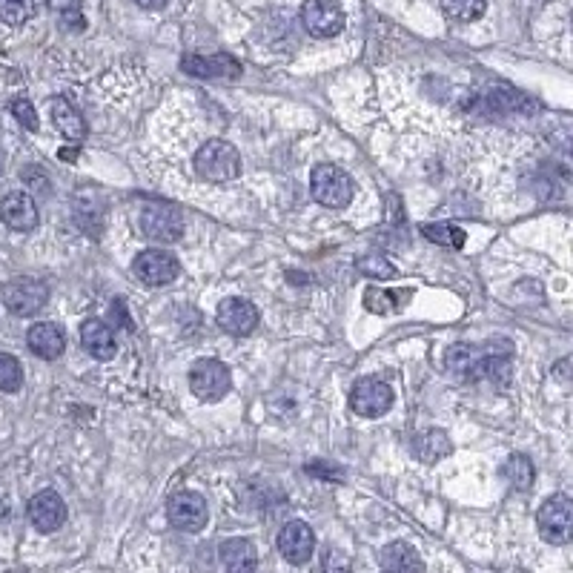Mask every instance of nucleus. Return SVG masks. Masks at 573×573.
Masks as SVG:
<instances>
[{"label": "nucleus", "instance_id": "f257e3e1", "mask_svg": "<svg viewBox=\"0 0 573 573\" xmlns=\"http://www.w3.org/2000/svg\"><path fill=\"white\" fill-rule=\"evenodd\" d=\"M510 356L513 347L510 341L493 339L485 344H453L447 350L445 367L465 382H482V379H493V382H505L510 373Z\"/></svg>", "mask_w": 573, "mask_h": 573}, {"label": "nucleus", "instance_id": "f03ea898", "mask_svg": "<svg viewBox=\"0 0 573 573\" xmlns=\"http://www.w3.org/2000/svg\"><path fill=\"white\" fill-rule=\"evenodd\" d=\"M195 172L210 184H227L241 172V155L230 141L213 138L195 152Z\"/></svg>", "mask_w": 573, "mask_h": 573}, {"label": "nucleus", "instance_id": "7ed1b4c3", "mask_svg": "<svg viewBox=\"0 0 573 573\" xmlns=\"http://www.w3.org/2000/svg\"><path fill=\"white\" fill-rule=\"evenodd\" d=\"M310 190H313V198L321 207L344 210L356 195V181L333 164H319L310 172Z\"/></svg>", "mask_w": 573, "mask_h": 573}, {"label": "nucleus", "instance_id": "20e7f679", "mask_svg": "<svg viewBox=\"0 0 573 573\" xmlns=\"http://www.w3.org/2000/svg\"><path fill=\"white\" fill-rule=\"evenodd\" d=\"M190 390L201 402H221L233 390L230 367L218 359H198L190 367Z\"/></svg>", "mask_w": 573, "mask_h": 573}, {"label": "nucleus", "instance_id": "39448f33", "mask_svg": "<svg viewBox=\"0 0 573 573\" xmlns=\"http://www.w3.org/2000/svg\"><path fill=\"white\" fill-rule=\"evenodd\" d=\"M0 296H3V304H6V310H9L12 316L29 319V316L41 313L43 307H46L49 287H46L43 281H38V278H12V281L3 284Z\"/></svg>", "mask_w": 573, "mask_h": 573}, {"label": "nucleus", "instance_id": "423d86ee", "mask_svg": "<svg viewBox=\"0 0 573 573\" xmlns=\"http://www.w3.org/2000/svg\"><path fill=\"white\" fill-rule=\"evenodd\" d=\"M536 525L545 542L551 545H568L573 536V502L568 496L556 493L551 496L536 516Z\"/></svg>", "mask_w": 573, "mask_h": 573}, {"label": "nucleus", "instance_id": "0eeeda50", "mask_svg": "<svg viewBox=\"0 0 573 573\" xmlns=\"http://www.w3.org/2000/svg\"><path fill=\"white\" fill-rule=\"evenodd\" d=\"M167 516H170L172 528L184 533H198L207 528V519H210V510L201 493H192V490H178L172 493L170 502H167Z\"/></svg>", "mask_w": 573, "mask_h": 573}, {"label": "nucleus", "instance_id": "6e6552de", "mask_svg": "<svg viewBox=\"0 0 573 573\" xmlns=\"http://www.w3.org/2000/svg\"><path fill=\"white\" fill-rule=\"evenodd\" d=\"M138 230L144 233L149 241H161V244H172L184 235V218L175 213L172 207L164 204H147L138 213Z\"/></svg>", "mask_w": 573, "mask_h": 573}, {"label": "nucleus", "instance_id": "1a4fd4ad", "mask_svg": "<svg viewBox=\"0 0 573 573\" xmlns=\"http://www.w3.org/2000/svg\"><path fill=\"white\" fill-rule=\"evenodd\" d=\"M301 23L313 38H336L344 29V9L339 0H304Z\"/></svg>", "mask_w": 573, "mask_h": 573}, {"label": "nucleus", "instance_id": "9d476101", "mask_svg": "<svg viewBox=\"0 0 573 573\" xmlns=\"http://www.w3.org/2000/svg\"><path fill=\"white\" fill-rule=\"evenodd\" d=\"M350 407L364 419H379L393 407V387L382 379H359L350 390Z\"/></svg>", "mask_w": 573, "mask_h": 573}, {"label": "nucleus", "instance_id": "9b49d317", "mask_svg": "<svg viewBox=\"0 0 573 573\" xmlns=\"http://www.w3.org/2000/svg\"><path fill=\"white\" fill-rule=\"evenodd\" d=\"M132 273L138 276V281H144L147 287H167V284H172L178 278L181 264L167 250H144V253L135 255Z\"/></svg>", "mask_w": 573, "mask_h": 573}, {"label": "nucleus", "instance_id": "f8f14e48", "mask_svg": "<svg viewBox=\"0 0 573 573\" xmlns=\"http://www.w3.org/2000/svg\"><path fill=\"white\" fill-rule=\"evenodd\" d=\"M215 319L221 324V330L230 333V336H250L255 327H258L261 316H258V307H255L253 301H247V298H224L218 304Z\"/></svg>", "mask_w": 573, "mask_h": 573}, {"label": "nucleus", "instance_id": "ddd939ff", "mask_svg": "<svg viewBox=\"0 0 573 573\" xmlns=\"http://www.w3.org/2000/svg\"><path fill=\"white\" fill-rule=\"evenodd\" d=\"M278 551L290 565H304L316 551V536L307 522H287L278 533Z\"/></svg>", "mask_w": 573, "mask_h": 573}, {"label": "nucleus", "instance_id": "4468645a", "mask_svg": "<svg viewBox=\"0 0 573 573\" xmlns=\"http://www.w3.org/2000/svg\"><path fill=\"white\" fill-rule=\"evenodd\" d=\"M29 519L41 533H55L66 522L64 499L55 490H41L29 499Z\"/></svg>", "mask_w": 573, "mask_h": 573}, {"label": "nucleus", "instance_id": "2eb2a0df", "mask_svg": "<svg viewBox=\"0 0 573 573\" xmlns=\"http://www.w3.org/2000/svg\"><path fill=\"white\" fill-rule=\"evenodd\" d=\"M0 221L15 233H32L38 227V207L29 192H9L0 201Z\"/></svg>", "mask_w": 573, "mask_h": 573}, {"label": "nucleus", "instance_id": "dca6fc26", "mask_svg": "<svg viewBox=\"0 0 573 573\" xmlns=\"http://www.w3.org/2000/svg\"><path fill=\"white\" fill-rule=\"evenodd\" d=\"M26 344H29V350H32L38 359L55 361L64 356L66 336L58 324H52V321H41V324L29 327V333H26Z\"/></svg>", "mask_w": 573, "mask_h": 573}, {"label": "nucleus", "instance_id": "f3484780", "mask_svg": "<svg viewBox=\"0 0 573 573\" xmlns=\"http://www.w3.org/2000/svg\"><path fill=\"white\" fill-rule=\"evenodd\" d=\"M181 66H184V72H190L195 78H238L241 75V64L230 55H213V58L187 55Z\"/></svg>", "mask_w": 573, "mask_h": 573}, {"label": "nucleus", "instance_id": "a211bd4d", "mask_svg": "<svg viewBox=\"0 0 573 573\" xmlns=\"http://www.w3.org/2000/svg\"><path fill=\"white\" fill-rule=\"evenodd\" d=\"M81 344H84L86 353L98 361L115 359V353H118L115 333L109 330L104 321H98V319L86 321L84 327H81Z\"/></svg>", "mask_w": 573, "mask_h": 573}, {"label": "nucleus", "instance_id": "6ab92c4d", "mask_svg": "<svg viewBox=\"0 0 573 573\" xmlns=\"http://www.w3.org/2000/svg\"><path fill=\"white\" fill-rule=\"evenodd\" d=\"M382 573H425V562L419 551L407 542H390L379 556Z\"/></svg>", "mask_w": 573, "mask_h": 573}, {"label": "nucleus", "instance_id": "aec40b11", "mask_svg": "<svg viewBox=\"0 0 573 573\" xmlns=\"http://www.w3.org/2000/svg\"><path fill=\"white\" fill-rule=\"evenodd\" d=\"M221 562H224V571L227 573H255L258 565V553L250 539H227L221 545Z\"/></svg>", "mask_w": 573, "mask_h": 573}, {"label": "nucleus", "instance_id": "412c9836", "mask_svg": "<svg viewBox=\"0 0 573 573\" xmlns=\"http://www.w3.org/2000/svg\"><path fill=\"white\" fill-rule=\"evenodd\" d=\"M450 453H453V445H450L445 430L430 427V430H422V433L413 439V456H416L419 462H425V465H436V462H442Z\"/></svg>", "mask_w": 573, "mask_h": 573}, {"label": "nucleus", "instance_id": "4be33fe9", "mask_svg": "<svg viewBox=\"0 0 573 573\" xmlns=\"http://www.w3.org/2000/svg\"><path fill=\"white\" fill-rule=\"evenodd\" d=\"M52 121H55L58 132H61L64 138H69V141H84L86 138L84 115L72 107L69 101H64V98H55V101H52Z\"/></svg>", "mask_w": 573, "mask_h": 573}, {"label": "nucleus", "instance_id": "5701e85b", "mask_svg": "<svg viewBox=\"0 0 573 573\" xmlns=\"http://www.w3.org/2000/svg\"><path fill=\"white\" fill-rule=\"evenodd\" d=\"M413 296L410 290H379V287H367V293H364V307L370 310V313H390V310H402L404 301Z\"/></svg>", "mask_w": 573, "mask_h": 573}, {"label": "nucleus", "instance_id": "b1692460", "mask_svg": "<svg viewBox=\"0 0 573 573\" xmlns=\"http://www.w3.org/2000/svg\"><path fill=\"white\" fill-rule=\"evenodd\" d=\"M488 9V0H442V12L453 23L479 21Z\"/></svg>", "mask_w": 573, "mask_h": 573}, {"label": "nucleus", "instance_id": "393cba45", "mask_svg": "<svg viewBox=\"0 0 573 573\" xmlns=\"http://www.w3.org/2000/svg\"><path fill=\"white\" fill-rule=\"evenodd\" d=\"M419 233L425 235L427 241L439 244V247H450V250L465 247V230L456 227V224H422Z\"/></svg>", "mask_w": 573, "mask_h": 573}, {"label": "nucleus", "instance_id": "a878e982", "mask_svg": "<svg viewBox=\"0 0 573 573\" xmlns=\"http://www.w3.org/2000/svg\"><path fill=\"white\" fill-rule=\"evenodd\" d=\"M505 479L516 490H531L533 479H536V470H533V462L522 453H513L508 462H505Z\"/></svg>", "mask_w": 573, "mask_h": 573}, {"label": "nucleus", "instance_id": "bb28decb", "mask_svg": "<svg viewBox=\"0 0 573 573\" xmlns=\"http://www.w3.org/2000/svg\"><path fill=\"white\" fill-rule=\"evenodd\" d=\"M356 270H359L361 276L373 278V281H393V278L399 276L396 264L390 258H384V255H361L359 261H356Z\"/></svg>", "mask_w": 573, "mask_h": 573}, {"label": "nucleus", "instance_id": "cd10ccee", "mask_svg": "<svg viewBox=\"0 0 573 573\" xmlns=\"http://www.w3.org/2000/svg\"><path fill=\"white\" fill-rule=\"evenodd\" d=\"M35 18V0H0V21L9 26H23Z\"/></svg>", "mask_w": 573, "mask_h": 573}, {"label": "nucleus", "instance_id": "c85d7f7f", "mask_svg": "<svg viewBox=\"0 0 573 573\" xmlns=\"http://www.w3.org/2000/svg\"><path fill=\"white\" fill-rule=\"evenodd\" d=\"M23 387L21 361L9 353H0V390L3 393H18Z\"/></svg>", "mask_w": 573, "mask_h": 573}, {"label": "nucleus", "instance_id": "c756f323", "mask_svg": "<svg viewBox=\"0 0 573 573\" xmlns=\"http://www.w3.org/2000/svg\"><path fill=\"white\" fill-rule=\"evenodd\" d=\"M12 115H15L26 129H38V112L32 107V101L15 98V101H12Z\"/></svg>", "mask_w": 573, "mask_h": 573}, {"label": "nucleus", "instance_id": "7c9ffc66", "mask_svg": "<svg viewBox=\"0 0 573 573\" xmlns=\"http://www.w3.org/2000/svg\"><path fill=\"white\" fill-rule=\"evenodd\" d=\"M21 175H23V181H26V184H29L32 190L43 192V195L49 192V178H46V175H43V172L38 170V167H29V170H23Z\"/></svg>", "mask_w": 573, "mask_h": 573}, {"label": "nucleus", "instance_id": "2f4dec72", "mask_svg": "<svg viewBox=\"0 0 573 573\" xmlns=\"http://www.w3.org/2000/svg\"><path fill=\"white\" fill-rule=\"evenodd\" d=\"M138 6H144V9H164L167 6V0H135Z\"/></svg>", "mask_w": 573, "mask_h": 573}, {"label": "nucleus", "instance_id": "473e14b6", "mask_svg": "<svg viewBox=\"0 0 573 573\" xmlns=\"http://www.w3.org/2000/svg\"><path fill=\"white\" fill-rule=\"evenodd\" d=\"M0 175H3V152H0Z\"/></svg>", "mask_w": 573, "mask_h": 573}]
</instances>
